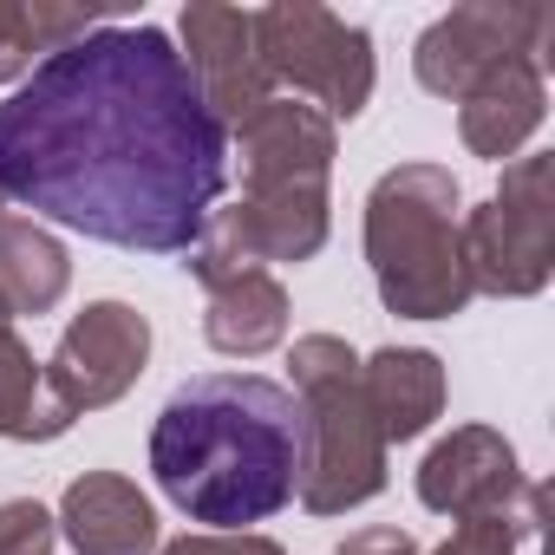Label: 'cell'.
<instances>
[{"label":"cell","mask_w":555,"mask_h":555,"mask_svg":"<svg viewBox=\"0 0 555 555\" xmlns=\"http://www.w3.org/2000/svg\"><path fill=\"white\" fill-rule=\"evenodd\" d=\"M229 190L209 118L164 27L99 21L0 105V196L131 255H190Z\"/></svg>","instance_id":"6da1fadb"},{"label":"cell","mask_w":555,"mask_h":555,"mask_svg":"<svg viewBox=\"0 0 555 555\" xmlns=\"http://www.w3.org/2000/svg\"><path fill=\"white\" fill-rule=\"evenodd\" d=\"M151 477L190 516L248 529L301 490V405L261 373H196L151 425Z\"/></svg>","instance_id":"7a4b0ae2"},{"label":"cell","mask_w":555,"mask_h":555,"mask_svg":"<svg viewBox=\"0 0 555 555\" xmlns=\"http://www.w3.org/2000/svg\"><path fill=\"white\" fill-rule=\"evenodd\" d=\"M464 190L444 164H399L366 196V268L386 314L451 321L470 308V274L457 242Z\"/></svg>","instance_id":"3957f363"},{"label":"cell","mask_w":555,"mask_h":555,"mask_svg":"<svg viewBox=\"0 0 555 555\" xmlns=\"http://www.w3.org/2000/svg\"><path fill=\"white\" fill-rule=\"evenodd\" d=\"M301 405V509L347 516L386 490V431L360 386V353L340 334H301L288 353Z\"/></svg>","instance_id":"277c9868"},{"label":"cell","mask_w":555,"mask_h":555,"mask_svg":"<svg viewBox=\"0 0 555 555\" xmlns=\"http://www.w3.org/2000/svg\"><path fill=\"white\" fill-rule=\"evenodd\" d=\"M457 242H464L470 295H496V301L542 295L555 274V157L548 151L516 157L496 196L457 216Z\"/></svg>","instance_id":"5b68a950"},{"label":"cell","mask_w":555,"mask_h":555,"mask_svg":"<svg viewBox=\"0 0 555 555\" xmlns=\"http://www.w3.org/2000/svg\"><path fill=\"white\" fill-rule=\"evenodd\" d=\"M255 27V60L268 73V86H295L314 99L321 118H360L373 105V34L340 21L321 0H274V8L248 14Z\"/></svg>","instance_id":"8992f818"},{"label":"cell","mask_w":555,"mask_h":555,"mask_svg":"<svg viewBox=\"0 0 555 555\" xmlns=\"http://www.w3.org/2000/svg\"><path fill=\"white\" fill-rule=\"evenodd\" d=\"M327 229H334L327 190H242L229 209L203 222L183 268L203 288H222L268 261H314L327 248Z\"/></svg>","instance_id":"52a82bcc"},{"label":"cell","mask_w":555,"mask_h":555,"mask_svg":"<svg viewBox=\"0 0 555 555\" xmlns=\"http://www.w3.org/2000/svg\"><path fill=\"white\" fill-rule=\"evenodd\" d=\"M548 40H555V14L529 8V0H464V8L438 14L418 47H412V73L431 99H464L477 79H490L509 60H535L548 73Z\"/></svg>","instance_id":"ba28073f"},{"label":"cell","mask_w":555,"mask_h":555,"mask_svg":"<svg viewBox=\"0 0 555 555\" xmlns=\"http://www.w3.org/2000/svg\"><path fill=\"white\" fill-rule=\"evenodd\" d=\"M144 366H151V321L131 301H86L47 360V392L66 418H86L118 405L144 379Z\"/></svg>","instance_id":"9c48e42d"},{"label":"cell","mask_w":555,"mask_h":555,"mask_svg":"<svg viewBox=\"0 0 555 555\" xmlns=\"http://www.w3.org/2000/svg\"><path fill=\"white\" fill-rule=\"evenodd\" d=\"M418 503L431 516H503V509H529L542 503V490L522 477L516 444L490 425H457L451 438H438L418 464Z\"/></svg>","instance_id":"30bf717a"},{"label":"cell","mask_w":555,"mask_h":555,"mask_svg":"<svg viewBox=\"0 0 555 555\" xmlns=\"http://www.w3.org/2000/svg\"><path fill=\"white\" fill-rule=\"evenodd\" d=\"M177 40H183L177 47L183 66H190V79H196V92H203V105H209V118L222 131H235L242 118H255L274 99V86H268V73L255 60V27H248L242 8L190 0L183 21H177Z\"/></svg>","instance_id":"8fae6325"},{"label":"cell","mask_w":555,"mask_h":555,"mask_svg":"<svg viewBox=\"0 0 555 555\" xmlns=\"http://www.w3.org/2000/svg\"><path fill=\"white\" fill-rule=\"evenodd\" d=\"M229 138V157H242V190H327L340 157L334 118H321L301 99H268Z\"/></svg>","instance_id":"7c38bea8"},{"label":"cell","mask_w":555,"mask_h":555,"mask_svg":"<svg viewBox=\"0 0 555 555\" xmlns=\"http://www.w3.org/2000/svg\"><path fill=\"white\" fill-rule=\"evenodd\" d=\"M60 535L79 555H157V509L118 470H86L60 496Z\"/></svg>","instance_id":"4fadbf2b"},{"label":"cell","mask_w":555,"mask_h":555,"mask_svg":"<svg viewBox=\"0 0 555 555\" xmlns=\"http://www.w3.org/2000/svg\"><path fill=\"white\" fill-rule=\"evenodd\" d=\"M542 118H548V73L535 60H509L457 99V138L470 157H490V164L516 157L542 131Z\"/></svg>","instance_id":"5bb4252c"},{"label":"cell","mask_w":555,"mask_h":555,"mask_svg":"<svg viewBox=\"0 0 555 555\" xmlns=\"http://www.w3.org/2000/svg\"><path fill=\"white\" fill-rule=\"evenodd\" d=\"M360 386H366V405L386 444L425 438L431 418L444 412V360L425 347H379L373 360H360Z\"/></svg>","instance_id":"9a60e30c"},{"label":"cell","mask_w":555,"mask_h":555,"mask_svg":"<svg viewBox=\"0 0 555 555\" xmlns=\"http://www.w3.org/2000/svg\"><path fill=\"white\" fill-rule=\"evenodd\" d=\"M203 340L229 360H261L288 340V288L268 268L235 274V282L209 288V314H203Z\"/></svg>","instance_id":"2e32d148"},{"label":"cell","mask_w":555,"mask_h":555,"mask_svg":"<svg viewBox=\"0 0 555 555\" xmlns=\"http://www.w3.org/2000/svg\"><path fill=\"white\" fill-rule=\"evenodd\" d=\"M73 288V255L53 229L40 222H21L8 216L0 222V301H8V314H53Z\"/></svg>","instance_id":"e0dca14e"},{"label":"cell","mask_w":555,"mask_h":555,"mask_svg":"<svg viewBox=\"0 0 555 555\" xmlns=\"http://www.w3.org/2000/svg\"><path fill=\"white\" fill-rule=\"evenodd\" d=\"M66 431H73V418L53 405L47 366L34 360V347L14 327H0V438H14V444H53Z\"/></svg>","instance_id":"ac0fdd59"},{"label":"cell","mask_w":555,"mask_h":555,"mask_svg":"<svg viewBox=\"0 0 555 555\" xmlns=\"http://www.w3.org/2000/svg\"><path fill=\"white\" fill-rule=\"evenodd\" d=\"M92 27H99V14H86V8H60V0H0V86H21L40 60L86 40Z\"/></svg>","instance_id":"d6986e66"},{"label":"cell","mask_w":555,"mask_h":555,"mask_svg":"<svg viewBox=\"0 0 555 555\" xmlns=\"http://www.w3.org/2000/svg\"><path fill=\"white\" fill-rule=\"evenodd\" d=\"M535 522H542V503L503 509V516H464L451 529V542H438L431 555H516L522 535H535Z\"/></svg>","instance_id":"ffe728a7"},{"label":"cell","mask_w":555,"mask_h":555,"mask_svg":"<svg viewBox=\"0 0 555 555\" xmlns=\"http://www.w3.org/2000/svg\"><path fill=\"white\" fill-rule=\"evenodd\" d=\"M53 548H60V522L47 503H34V496L0 503V555H53Z\"/></svg>","instance_id":"44dd1931"},{"label":"cell","mask_w":555,"mask_h":555,"mask_svg":"<svg viewBox=\"0 0 555 555\" xmlns=\"http://www.w3.org/2000/svg\"><path fill=\"white\" fill-rule=\"evenodd\" d=\"M157 555H288V548L274 535H255V529H196V535L164 542Z\"/></svg>","instance_id":"7402d4cb"},{"label":"cell","mask_w":555,"mask_h":555,"mask_svg":"<svg viewBox=\"0 0 555 555\" xmlns=\"http://www.w3.org/2000/svg\"><path fill=\"white\" fill-rule=\"evenodd\" d=\"M340 555H418V542L405 535V529H353L347 542H340Z\"/></svg>","instance_id":"603a6c76"},{"label":"cell","mask_w":555,"mask_h":555,"mask_svg":"<svg viewBox=\"0 0 555 555\" xmlns=\"http://www.w3.org/2000/svg\"><path fill=\"white\" fill-rule=\"evenodd\" d=\"M0 222H8V196H0Z\"/></svg>","instance_id":"cb8c5ba5"}]
</instances>
